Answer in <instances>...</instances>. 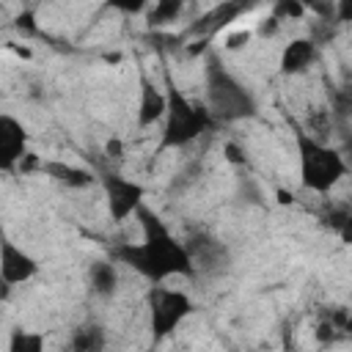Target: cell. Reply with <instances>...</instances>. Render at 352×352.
<instances>
[{
	"mask_svg": "<svg viewBox=\"0 0 352 352\" xmlns=\"http://www.w3.org/2000/svg\"><path fill=\"white\" fill-rule=\"evenodd\" d=\"M138 217L143 223V242L138 245H118L113 250V258H118L121 264H129L135 272H140L143 278L160 283L170 275H192L195 272V261L190 256V250L176 242V236L168 231V226L148 209H138Z\"/></svg>",
	"mask_w": 352,
	"mask_h": 352,
	"instance_id": "cell-1",
	"label": "cell"
},
{
	"mask_svg": "<svg viewBox=\"0 0 352 352\" xmlns=\"http://www.w3.org/2000/svg\"><path fill=\"white\" fill-rule=\"evenodd\" d=\"M297 154H300V182H302L305 190L327 192L346 173L344 154L319 143V140H314L305 132L297 135Z\"/></svg>",
	"mask_w": 352,
	"mask_h": 352,
	"instance_id": "cell-2",
	"label": "cell"
},
{
	"mask_svg": "<svg viewBox=\"0 0 352 352\" xmlns=\"http://www.w3.org/2000/svg\"><path fill=\"white\" fill-rule=\"evenodd\" d=\"M206 99L209 113L220 121H239L256 116V99L250 96V91L214 60L206 69Z\"/></svg>",
	"mask_w": 352,
	"mask_h": 352,
	"instance_id": "cell-3",
	"label": "cell"
},
{
	"mask_svg": "<svg viewBox=\"0 0 352 352\" xmlns=\"http://www.w3.org/2000/svg\"><path fill=\"white\" fill-rule=\"evenodd\" d=\"M212 124V113L201 104H192L184 99L176 88L168 91V113H165V129L160 140V151L165 148H182L192 143L198 135H204Z\"/></svg>",
	"mask_w": 352,
	"mask_h": 352,
	"instance_id": "cell-4",
	"label": "cell"
},
{
	"mask_svg": "<svg viewBox=\"0 0 352 352\" xmlns=\"http://www.w3.org/2000/svg\"><path fill=\"white\" fill-rule=\"evenodd\" d=\"M148 314H151L154 338H165L192 314V300L179 289L154 286L148 292Z\"/></svg>",
	"mask_w": 352,
	"mask_h": 352,
	"instance_id": "cell-5",
	"label": "cell"
},
{
	"mask_svg": "<svg viewBox=\"0 0 352 352\" xmlns=\"http://www.w3.org/2000/svg\"><path fill=\"white\" fill-rule=\"evenodd\" d=\"M104 195H107L110 217L116 223H124L129 214H138V209L143 206L146 190L138 182H129L118 173H107L104 176Z\"/></svg>",
	"mask_w": 352,
	"mask_h": 352,
	"instance_id": "cell-6",
	"label": "cell"
},
{
	"mask_svg": "<svg viewBox=\"0 0 352 352\" xmlns=\"http://www.w3.org/2000/svg\"><path fill=\"white\" fill-rule=\"evenodd\" d=\"M261 0H220L214 8H209L206 14H201L190 28L187 36H214L220 30H226L228 25H234L239 16L250 14Z\"/></svg>",
	"mask_w": 352,
	"mask_h": 352,
	"instance_id": "cell-7",
	"label": "cell"
},
{
	"mask_svg": "<svg viewBox=\"0 0 352 352\" xmlns=\"http://www.w3.org/2000/svg\"><path fill=\"white\" fill-rule=\"evenodd\" d=\"M25 146H28V132H25L22 121L3 113L0 116V168L11 170L16 162H22L28 154Z\"/></svg>",
	"mask_w": 352,
	"mask_h": 352,
	"instance_id": "cell-8",
	"label": "cell"
},
{
	"mask_svg": "<svg viewBox=\"0 0 352 352\" xmlns=\"http://www.w3.org/2000/svg\"><path fill=\"white\" fill-rule=\"evenodd\" d=\"M36 272H38V264H36L33 256H28L14 242H3V248H0V275H3V283L6 286L25 283Z\"/></svg>",
	"mask_w": 352,
	"mask_h": 352,
	"instance_id": "cell-9",
	"label": "cell"
},
{
	"mask_svg": "<svg viewBox=\"0 0 352 352\" xmlns=\"http://www.w3.org/2000/svg\"><path fill=\"white\" fill-rule=\"evenodd\" d=\"M316 60V44L311 38H294L280 52V72L283 74H300Z\"/></svg>",
	"mask_w": 352,
	"mask_h": 352,
	"instance_id": "cell-10",
	"label": "cell"
},
{
	"mask_svg": "<svg viewBox=\"0 0 352 352\" xmlns=\"http://www.w3.org/2000/svg\"><path fill=\"white\" fill-rule=\"evenodd\" d=\"M168 113V94L157 91L146 77L140 80V104H138V124L151 126Z\"/></svg>",
	"mask_w": 352,
	"mask_h": 352,
	"instance_id": "cell-11",
	"label": "cell"
},
{
	"mask_svg": "<svg viewBox=\"0 0 352 352\" xmlns=\"http://www.w3.org/2000/svg\"><path fill=\"white\" fill-rule=\"evenodd\" d=\"M41 170H44L50 179H55V182H60V184H66V187H72V190L88 187V184L94 182V176H91L85 168L66 165V162H41Z\"/></svg>",
	"mask_w": 352,
	"mask_h": 352,
	"instance_id": "cell-12",
	"label": "cell"
},
{
	"mask_svg": "<svg viewBox=\"0 0 352 352\" xmlns=\"http://www.w3.org/2000/svg\"><path fill=\"white\" fill-rule=\"evenodd\" d=\"M88 283H91V292L99 294V297H110L118 286V272H116V264L110 261H94L91 270H88Z\"/></svg>",
	"mask_w": 352,
	"mask_h": 352,
	"instance_id": "cell-13",
	"label": "cell"
},
{
	"mask_svg": "<svg viewBox=\"0 0 352 352\" xmlns=\"http://www.w3.org/2000/svg\"><path fill=\"white\" fill-rule=\"evenodd\" d=\"M72 346L80 349V352H94V349H102L104 346V333L102 327L96 324H88V327H80L72 338Z\"/></svg>",
	"mask_w": 352,
	"mask_h": 352,
	"instance_id": "cell-14",
	"label": "cell"
},
{
	"mask_svg": "<svg viewBox=\"0 0 352 352\" xmlns=\"http://www.w3.org/2000/svg\"><path fill=\"white\" fill-rule=\"evenodd\" d=\"M182 8H184V0H157L151 14H148V22L151 25H170L179 19Z\"/></svg>",
	"mask_w": 352,
	"mask_h": 352,
	"instance_id": "cell-15",
	"label": "cell"
},
{
	"mask_svg": "<svg viewBox=\"0 0 352 352\" xmlns=\"http://www.w3.org/2000/svg\"><path fill=\"white\" fill-rule=\"evenodd\" d=\"M11 352H38L41 346H44V336H38V333H22V330H16L14 336H11Z\"/></svg>",
	"mask_w": 352,
	"mask_h": 352,
	"instance_id": "cell-16",
	"label": "cell"
},
{
	"mask_svg": "<svg viewBox=\"0 0 352 352\" xmlns=\"http://www.w3.org/2000/svg\"><path fill=\"white\" fill-rule=\"evenodd\" d=\"M305 14L302 0H275L272 3V16L278 19H300Z\"/></svg>",
	"mask_w": 352,
	"mask_h": 352,
	"instance_id": "cell-17",
	"label": "cell"
},
{
	"mask_svg": "<svg viewBox=\"0 0 352 352\" xmlns=\"http://www.w3.org/2000/svg\"><path fill=\"white\" fill-rule=\"evenodd\" d=\"M333 107L338 116H352V82L341 85L336 94H333Z\"/></svg>",
	"mask_w": 352,
	"mask_h": 352,
	"instance_id": "cell-18",
	"label": "cell"
},
{
	"mask_svg": "<svg viewBox=\"0 0 352 352\" xmlns=\"http://www.w3.org/2000/svg\"><path fill=\"white\" fill-rule=\"evenodd\" d=\"M107 6L121 14H140L148 6V0H107Z\"/></svg>",
	"mask_w": 352,
	"mask_h": 352,
	"instance_id": "cell-19",
	"label": "cell"
},
{
	"mask_svg": "<svg viewBox=\"0 0 352 352\" xmlns=\"http://www.w3.org/2000/svg\"><path fill=\"white\" fill-rule=\"evenodd\" d=\"M302 6L319 16H336V6L330 0H302Z\"/></svg>",
	"mask_w": 352,
	"mask_h": 352,
	"instance_id": "cell-20",
	"label": "cell"
},
{
	"mask_svg": "<svg viewBox=\"0 0 352 352\" xmlns=\"http://www.w3.org/2000/svg\"><path fill=\"white\" fill-rule=\"evenodd\" d=\"M250 36H253L250 30H236V33L226 36V44H223V47H226V50H242V47L250 41Z\"/></svg>",
	"mask_w": 352,
	"mask_h": 352,
	"instance_id": "cell-21",
	"label": "cell"
},
{
	"mask_svg": "<svg viewBox=\"0 0 352 352\" xmlns=\"http://www.w3.org/2000/svg\"><path fill=\"white\" fill-rule=\"evenodd\" d=\"M336 22H352V0H336Z\"/></svg>",
	"mask_w": 352,
	"mask_h": 352,
	"instance_id": "cell-22",
	"label": "cell"
},
{
	"mask_svg": "<svg viewBox=\"0 0 352 352\" xmlns=\"http://www.w3.org/2000/svg\"><path fill=\"white\" fill-rule=\"evenodd\" d=\"M338 236H341L344 245H352V209L344 214V223H341V228H338Z\"/></svg>",
	"mask_w": 352,
	"mask_h": 352,
	"instance_id": "cell-23",
	"label": "cell"
},
{
	"mask_svg": "<svg viewBox=\"0 0 352 352\" xmlns=\"http://www.w3.org/2000/svg\"><path fill=\"white\" fill-rule=\"evenodd\" d=\"M278 16H270V19H264L261 25H258V36H275V30H278Z\"/></svg>",
	"mask_w": 352,
	"mask_h": 352,
	"instance_id": "cell-24",
	"label": "cell"
},
{
	"mask_svg": "<svg viewBox=\"0 0 352 352\" xmlns=\"http://www.w3.org/2000/svg\"><path fill=\"white\" fill-rule=\"evenodd\" d=\"M226 154H228V160H231V162H245V151H242L239 146H234V143H228V146H226Z\"/></svg>",
	"mask_w": 352,
	"mask_h": 352,
	"instance_id": "cell-25",
	"label": "cell"
},
{
	"mask_svg": "<svg viewBox=\"0 0 352 352\" xmlns=\"http://www.w3.org/2000/svg\"><path fill=\"white\" fill-rule=\"evenodd\" d=\"M206 44H209V36H201L198 41H192V44L187 47V52H190V55H198V52H204V50H206Z\"/></svg>",
	"mask_w": 352,
	"mask_h": 352,
	"instance_id": "cell-26",
	"label": "cell"
},
{
	"mask_svg": "<svg viewBox=\"0 0 352 352\" xmlns=\"http://www.w3.org/2000/svg\"><path fill=\"white\" fill-rule=\"evenodd\" d=\"M16 28H19V30H22V28H25V30H33V16H30V14H19V16H16Z\"/></svg>",
	"mask_w": 352,
	"mask_h": 352,
	"instance_id": "cell-27",
	"label": "cell"
},
{
	"mask_svg": "<svg viewBox=\"0 0 352 352\" xmlns=\"http://www.w3.org/2000/svg\"><path fill=\"white\" fill-rule=\"evenodd\" d=\"M104 148H107V154H110V157H121V143H118L116 138H113V140H107V146H104Z\"/></svg>",
	"mask_w": 352,
	"mask_h": 352,
	"instance_id": "cell-28",
	"label": "cell"
},
{
	"mask_svg": "<svg viewBox=\"0 0 352 352\" xmlns=\"http://www.w3.org/2000/svg\"><path fill=\"white\" fill-rule=\"evenodd\" d=\"M344 154H346V165H352V135L344 138Z\"/></svg>",
	"mask_w": 352,
	"mask_h": 352,
	"instance_id": "cell-29",
	"label": "cell"
},
{
	"mask_svg": "<svg viewBox=\"0 0 352 352\" xmlns=\"http://www.w3.org/2000/svg\"><path fill=\"white\" fill-rule=\"evenodd\" d=\"M278 201H280V204H292L294 198H292V192H286V190H278Z\"/></svg>",
	"mask_w": 352,
	"mask_h": 352,
	"instance_id": "cell-30",
	"label": "cell"
}]
</instances>
